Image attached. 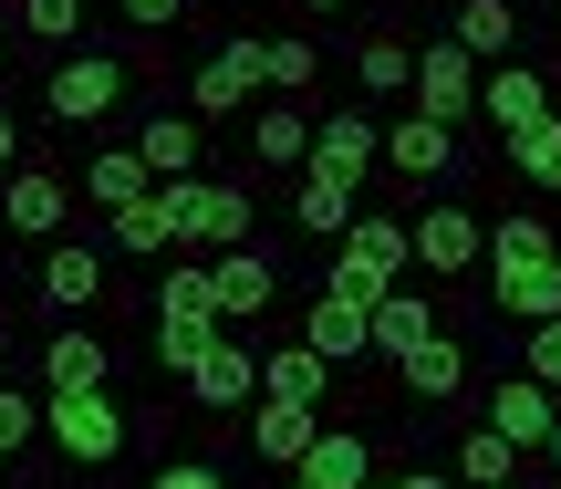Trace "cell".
Listing matches in <instances>:
<instances>
[{
	"label": "cell",
	"instance_id": "d6a6232c",
	"mask_svg": "<svg viewBox=\"0 0 561 489\" xmlns=\"http://www.w3.org/2000/svg\"><path fill=\"white\" fill-rule=\"evenodd\" d=\"M21 42H42V53H73L83 32H94V0H21Z\"/></svg>",
	"mask_w": 561,
	"mask_h": 489
},
{
	"label": "cell",
	"instance_id": "8992f818",
	"mask_svg": "<svg viewBox=\"0 0 561 489\" xmlns=\"http://www.w3.org/2000/svg\"><path fill=\"white\" fill-rule=\"evenodd\" d=\"M104 282H115V250H104V229H62V240H42L32 292H42V312H53V323H83V312L104 303Z\"/></svg>",
	"mask_w": 561,
	"mask_h": 489
},
{
	"label": "cell",
	"instance_id": "9a60e30c",
	"mask_svg": "<svg viewBox=\"0 0 561 489\" xmlns=\"http://www.w3.org/2000/svg\"><path fill=\"white\" fill-rule=\"evenodd\" d=\"M489 312L500 323H551L561 312V250H541V261H489Z\"/></svg>",
	"mask_w": 561,
	"mask_h": 489
},
{
	"label": "cell",
	"instance_id": "4dcf8cb0",
	"mask_svg": "<svg viewBox=\"0 0 561 489\" xmlns=\"http://www.w3.org/2000/svg\"><path fill=\"white\" fill-rule=\"evenodd\" d=\"M291 229L301 240H343V229H354V187L343 178H301L291 187Z\"/></svg>",
	"mask_w": 561,
	"mask_h": 489
},
{
	"label": "cell",
	"instance_id": "e0dca14e",
	"mask_svg": "<svg viewBox=\"0 0 561 489\" xmlns=\"http://www.w3.org/2000/svg\"><path fill=\"white\" fill-rule=\"evenodd\" d=\"M312 437H322V407H291V396H250V458H261V469L291 479Z\"/></svg>",
	"mask_w": 561,
	"mask_h": 489
},
{
	"label": "cell",
	"instance_id": "d4e9b609",
	"mask_svg": "<svg viewBox=\"0 0 561 489\" xmlns=\"http://www.w3.org/2000/svg\"><path fill=\"white\" fill-rule=\"evenodd\" d=\"M250 167H312V115H301V94H271L261 115H250Z\"/></svg>",
	"mask_w": 561,
	"mask_h": 489
},
{
	"label": "cell",
	"instance_id": "83f0119b",
	"mask_svg": "<svg viewBox=\"0 0 561 489\" xmlns=\"http://www.w3.org/2000/svg\"><path fill=\"white\" fill-rule=\"evenodd\" d=\"M73 187H83V198H94V208H136L146 187H157V167H146L136 146H94V157H83V178H73Z\"/></svg>",
	"mask_w": 561,
	"mask_h": 489
},
{
	"label": "cell",
	"instance_id": "1f68e13d",
	"mask_svg": "<svg viewBox=\"0 0 561 489\" xmlns=\"http://www.w3.org/2000/svg\"><path fill=\"white\" fill-rule=\"evenodd\" d=\"M312 83H322V42L271 32V42H261V94H312Z\"/></svg>",
	"mask_w": 561,
	"mask_h": 489
},
{
	"label": "cell",
	"instance_id": "f1b7e54d",
	"mask_svg": "<svg viewBox=\"0 0 561 489\" xmlns=\"http://www.w3.org/2000/svg\"><path fill=\"white\" fill-rule=\"evenodd\" d=\"M437 303H426V292H385V303H375V354H385V365H405V354H416V344H437Z\"/></svg>",
	"mask_w": 561,
	"mask_h": 489
},
{
	"label": "cell",
	"instance_id": "8d00e7d4",
	"mask_svg": "<svg viewBox=\"0 0 561 489\" xmlns=\"http://www.w3.org/2000/svg\"><path fill=\"white\" fill-rule=\"evenodd\" d=\"M520 375H541V386L561 396V312L551 323H520Z\"/></svg>",
	"mask_w": 561,
	"mask_h": 489
},
{
	"label": "cell",
	"instance_id": "836d02e7",
	"mask_svg": "<svg viewBox=\"0 0 561 489\" xmlns=\"http://www.w3.org/2000/svg\"><path fill=\"white\" fill-rule=\"evenodd\" d=\"M510 178L520 187H561V115H541V125H520V136H510Z\"/></svg>",
	"mask_w": 561,
	"mask_h": 489
},
{
	"label": "cell",
	"instance_id": "ffe728a7",
	"mask_svg": "<svg viewBox=\"0 0 561 489\" xmlns=\"http://www.w3.org/2000/svg\"><path fill=\"white\" fill-rule=\"evenodd\" d=\"M333 354L322 344H301V333H280V344H261V396H291V407H322L333 396Z\"/></svg>",
	"mask_w": 561,
	"mask_h": 489
},
{
	"label": "cell",
	"instance_id": "7402d4cb",
	"mask_svg": "<svg viewBox=\"0 0 561 489\" xmlns=\"http://www.w3.org/2000/svg\"><path fill=\"white\" fill-rule=\"evenodd\" d=\"M416 94V42L405 32H364L354 42V104H405Z\"/></svg>",
	"mask_w": 561,
	"mask_h": 489
},
{
	"label": "cell",
	"instance_id": "277c9868",
	"mask_svg": "<svg viewBox=\"0 0 561 489\" xmlns=\"http://www.w3.org/2000/svg\"><path fill=\"white\" fill-rule=\"evenodd\" d=\"M157 208L178 229V250H229V240H261V208H250L240 178H157Z\"/></svg>",
	"mask_w": 561,
	"mask_h": 489
},
{
	"label": "cell",
	"instance_id": "7dc6e473",
	"mask_svg": "<svg viewBox=\"0 0 561 489\" xmlns=\"http://www.w3.org/2000/svg\"><path fill=\"white\" fill-rule=\"evenodd\" d=\"M11 458H21V448H11V437H0V469H11Z\"/></svg>",
	"mask_w": 561,
	"mask_h": 489
},
{
	"label": "cell",
	"instance_id": "f35d334b",
	"mask_svg": "<svg viewBox=\"0 0 561 489\" xmlns=\"http://www.w3.org/2000/svg\"><path fill=\"white\" fill-rule=\"evenodd\" d=\"M0 437H11V448H32V437H42V396L32 386H0Z\"/></svg>",
	"mask_w": 561,
	"mask_h": 489
},
{
	"label": "cell",
	"instance_id": "5b68a950",
	"mask_svg": "<svg viewBox=\"0 0 561 489\" xmlns=\"http://www.w3.org/2000/svg\"><path fill=\"white\" fill-rule=\"evenodd\" d=\"M42 437L73 469H115L125 437H136V407H115V386H62V396H42Z\"/></svg>",
	"mask_w": 561,
	"mask_h": 489
},
{
	"label": "cell",
	"instance_id": "ac0fdd59",
	"mask_svg": "<svg viewBox=\"0 0 561 489\" xmlns=\"http://www.w3.org/2000/svg\"><path fill=\"white\" fill-rule=\"evenodd\" d=\"M62 386H115V344H104L94 323H53L42 333V396Z\"/></svg>",
	"mask_w": 561,
	"mask_h": 489
},
{
	"label": "cell",
	"instance_id": "603a6c76",
	"mask_svg": "<svg viewBox=\"0 0 561 489\" xmlns=\"http://www.w3.org/2000/svg\"><path fill=\"white\" fill-rule=\"evenodd\" d=\"M301 344H322L333 365H364V354H375V303H354V292H322V303L301 312Z\"/></svg>",
	"mask_w": 561,
	"mask_h": 489
},
{
	"label": "cell",
	"instance_id": "52a82bcc",
	"mask_svg": "<svg viewBox=\"0 0 561 489\" xmlns=\"http://www.w3.org/2000/svg\"><path fill=\"white\" fill-rule=\"evenodd\" d=\"M73 167H42V157H21L11 178H0V229H11V240H62V229H73Z\"/></svg>",
	"mask_w": 561,
	"mask_h": 489
},
{
	"label": "cell",
	"instance_id": "44dd1931",
	"mask_svg": "<svg viewBox=\"0 0 561 489\" xmlns=\"http://www.w3.org/2000/svg\"><path fill=\"white\" fill-rule=\"evenodd\" d=\"M136 157L157 167V178H198L208 167V125L187 115V104H157V115L136 125Z\"/></svg>",
	"mask_w": 561,
	"mask_h": 489
},
{
	"label": "cell",
	"instance_id": "d590c367",
	"mask_svg": "<svg viewBox=\"0 0 561 489\" xmlns=\"http://www.w3.org/2000/svg\"><path fill=\"white\" fill-rule=\"evenodd\" d=\"M541 250H561L541 208H500V219H489V261H541Z\"/></svg>",
	"mask_w": 561,
	"mask_h": 489
},
{
	"label": "cell",
	"instance_id": "ee69618b",
	"mask_svg": "<svg viewBox=\"0 0 561 489\" xmlns=\"http://www.w3.org/2000/svg\"><path fill=\"white\" fill-rule=\"evenodd\" d=\"M468 489H520V479H468Z\"/></svg>",
	"mask_w": 561,
	"mask_h": 489
},
{
	"label": "cell",
	"instance_id": "c3c4849f",
	"mask_svg": "<svg viewBox=\"0 0 561 489\" xmlns=\"http://www.w3.org/2000/svg\"><path fill=\"white\" fill-rule=\"evenodd\" d=\"M280 489H312V479H280Z\"/></svg>",
	"mask_w": 561,
	"mask_h": 489
},
{
	"label": "cell",
	"instance_id": "484cf974",
	"mask_svg": "<svg viewBox=\"0 0 561 489\" xmlns=\"http://www.w3.org/2000/svg\"><path fill=\"white\" fill-rule=\"evenodd\" d=\"M291 479H312V489H364V479H375V437H364V428H322L312 448H301Z\"/></svg>",
	"mask_w": 561,
	"mask_h": 489
},
{
	"label": "cell",
	"instance_id": "d6986e66",
	"mask_svg": "<svg viewBox=\"0 0 561 489\" xmlns=\"http://www.w3.org/2000/svg\"><path fill=\"white\" fill-rule=\"evenodd\" d=\"M208 282H219V312H229V323H261L271 292H280V271H271V250L229 240V250H208Z\"/></svg>",
	"mask_w": 561,
	"mask_h": 489
},
{
	"label": "cell",
	"instance_id": "5bb4252c",
	"mask_svg": "<svg viewBox=\"0 0 561 489\" xmlns=\"http://www.w3.org/2000/svg\"><path fill=\"white\" fill-rule=\"evenodd\" d=\"M385 167H396L405 187H426V178H458V125H437V115H416V104H405L396 125H385Z\"/></svg>",
	"mask_w": 561,
	"mask_h": 489
},
{
	"label": "cell",
	"instance_id": "74e56055",
	"mask_svg": "<svg viewBox=\"0 0 561 489\" xmlns=\"http://www.w3.org/2000/svg\"><path fill=\"white\" fill-rule=\"evenodd\" d=\"M187 11H198V0H115V21H125V32H136V42H157V32H178Z\"/></svg>",
	"mask_w": 561,
	"mask_h": 489
},
{
	"label": "cell",
	"instance_id": "7bdbcfd3",
	"mask_svg": "<svg viewBox=\"0 0 561 489\" xmlns=\"http://www.w3.org/2000/svg\"><path fill=\"white\" fill-rule=\"evenodd\" d=\"M291 11H312V21H343V11H354V0H291Z\"/></svg>",
	"mask_w": 561,
	"mask_h": 489
},
{
	"label": "cell",
	"instance_id": "7a4b0ae2",
	"mask_svg": "<svg viewBox=\"0 0 561 489\" xmlns=\"http://www.w3.org/2000/svg\"><path fill=\"white\" fill-rule=\"evenodd\" d=\"M405 271H416V229L385 219V208H354V229L333 240V261H322V292H354V303H385V292H405Z\"/></svg>",
	"mask_w": 561,
	"mask_h": 489
},
{
	"label": "cell",
	"instance_id": "b9f144b4",
	"mask_svg": "<svg viewBox=\"0 0 561 489\" xmlns=\"http://www.w3.org/2000/svg\"><path fill=\"white\" fill-rule=\"evenodd\" d=\"M11 167H21V115L0 104V178H11Z\"/></svg>",
	"mask_w": 561,
	"mask_h": 489
},
{
	"label": "cell",
	"instance_id": "cb8c5ba5",
	"mask_svg": "<svg viewBox=\"0 0 561 489\" xmlns=\"http://www.w3.org/2000/svg\"><path fill=\"white\" fill-rule=\"evenodd\" d=\"M396 386H405V407H458V396H468V344H458V333L416 344V354L396 365Z\"/></svg>",
	"mask_w": 561,
	"mask_h": 489
},
{
	"label": "cell",
	"instance_id": "bcb514c9",
	"mask_svg": "<svg viewBox=\"0 0 561 489\" xmlns=\"http://www.w3.org/2000/svg\"><path fill=\"white\" fill-rule=\"evenodd\" d=\"M0 62H11V21H0Z\"/></svg>",
	"mask_w": 561,
	"mask_h": 489
},
{
	"label": "cell",
	"instance_id": "f6af8a7d",
	"mask_svg": "<svg viewBox=\"0 0 561 489\" xmlns=\"http://www.w3.org/2000/svg\"><path fill=\"white\" fill-rule=\"evenodd\" d=\"M541 458H551V469H561V428H551V448H541Z\"/></svg>",
	"mask_w": 561,
	"mask_h": 489
},
{
	"label": "cell",
	"instance_id": "ba28073f",
	"mask_svg": "<svg viewBox=\"0 0 561 489\" xmlns=\"http://www.w3.org/2000/svg\"><path fill=\"white\" fill-rule=\"evenodd\" d=\"M479 73H489V62L468 53L458 32H426L416 42V94H405V104L437 115V125H468V115H479Z\"/></svg>",
	"mask_w": 561,
	"mask_h": 489
},
{
	"label": "cell",
	"instance_id": "f546056e",
	"mask_svg": "<svg viewBox=\"0 0 561 489\" xmlns=\"http://www.w3.org/2000/svg\"><path fill=\"white\" fill-rule=\"evenodd\" d=\"M104 250H136V261H167V250H178V229H167L157 187H146L136 208H104Z\"/></svg>",
	"mask_w": 561,
	"mask_h": 489
},
{
	"label": "cell",
	"instance_id": "9c48e42d",
	"mask_svg": "<svg viewBox=\"0 0 561 489\" xmlns=\"http://www.w3.org/2000/svg\"><path fill=\"white\" fill-rule=\"evenodd\" d=\"M375 167H385V115H375V104H333V115H312V167H301V178L364 187Z\"/></svg>",
	"mask_w": 561,
	"mask_h": 489
},
{
	"label": "cell",
	"instance_id": "4316f807",
	"mask_svg": "<svg viewBox=\"0 0 561 489\" xmlns=\"http://www.w3.org/2000/svg\"><path fill=\"white\" fill-rule=\"evenodd\" d=\"M447 32H458L479 62H510L520 53V0H447Z\"/></svg>",
	"mask_w": 561,
	"mask_h": 489
},
{
	"label": "cell",
	"instance_id": "ab89813d",
	"mask_svg": "<svg viewBox=\"0 0 561 489\" xmlns=\"http://www.w3.org/2000/svg\"><path fill=\"white\" fill-rule=\"evenodd\" d=\"M146 489H229V479H219V458H167Z\"/></svg>",
	"mask_w": 561,
	"mask_h": 489
},
{
	"label": "cell",
	"instance_id": "7c38bea8",
	"mask_svg": "<svg viewBox=\"0 0 561 489\" xmlns=\"http://www.w3.org/2000/svg\"><path fill=\"white\" fill-rule=\"evenodd\" d=\"M261 94V32H240V42H219V53L187 73V115L198 125H219V115H240V104Z\"/></svg>",
	"mask_w": 561,
	"mask_h": 489
},
{
	"label": "cell",
	"instance_id": "e575fe53",
	"mask_svg": "<svg viewBox=\"0 0 561 489\" xmlns=\"http://www.w3.org/2000/svg\"><path fill=\"white\" fill-rule=\"evenodd\" d=\"M468 479H520V448H510L489 417H468V437H458V489Z\"/></svg>",
	"mask_w": 561,
	"mask_h": 489
},
{
	"label": "cell",
	"instance_id": "4fadbf2b",
	"mask_svg": "<svg viewBox=\"0 0 561 489\" xmlns=\"http://www.w3.org/2000/svg\"><path fill=\"white\" fill-rule=\"evenodd\" d=\"M187 386V407H208V417H240L250 396H261V344H240V333H219V344L198 354V365L178 375Z\"/></svg>",
	"mask_w": 561,
	"mask_h": 489
},
{
	"label": "cell",
	"instance_id": "8fae6325",
	"mask_svg": "<svg viewBox=\"0 0 561 489\" xmlns=\"http://www.w3.org/2000/svg\"><path fill=\"white\" fill-rule=\"evenodd\" d=\"M479 417H489V428H500L520 458H541V448H551V428H561V396L541 386V375H520V365H510L500 386L479 396Z\"/></svg>",
	"mask_w": 561,
	"mask_h": 489
},
{
	"label": "cell",
	"instance_id": "3957f363",
	"mask_svg": "<svg viewBox=\"0 0 561 489\" xmlns=\"http://www.w3.org/2000/svg\"><path fill=\"white\" fill-rule=\"evenodd\" d=\"M219 333H229V312H219V282H208V250L198 261H167L157 271V365L187 375Z\"/></svg>",
	"mask_w": 561,
	"mask_h": 489
},
{
	"label": "cell",
	"instance_id": "60d3db41",
	"mask_svg": "<svg viewBox=\"0 0 561 489\" xmlns=\"http://www.w3.org/2000/svg\"><path fill=\"white\" fill-rule=\"evenodd\" d=\"M364 489H458V469H375Z\"/></svg>",
	"mask_w": 561,
	"mask_h": 489
},
{
	"label": "cell",
	"instance_id": "681fc988",
	"mask_svg": "<svg viewBox=\"0 0 561 489\" xmlns=\"http://www.w3.org/2000/svg\"><path fill=\"white\" fill-rule=\"evenodd\" d=\"M0 344H11V323H0Z\"/></svg>",
	"mask_w": 561,
	"mask_h": 489
},
{
	"label": "cell",
	"instance_id": "30bf717a",
	"mask_svg": "<svg viewBox=\"0 0 561 489\" xmlns=\"http://www.w3.org/2000/svg\"><path fill=\"white\" fill-rule=\"evenodd\" d=\"M405 229H416V271H426V282H468V271L489 261V219L458 208V198H426Z\"/></svg>",
	"mask_w": 561,
	"mask_h": 489
},
{
	"label": "cell",
	"instance_id": "2e32d148",
	"mask_svg": "<svg viewBox=\"0 0 561 489\" xmlns=\"http://www.w3.org/2000/svg\"><path fill=\"white\" fill-rule=\"evenodd\" d=\"M479 115L500 125V136L541 125V115H551V73H541V62H520V53H510V62H489V73H479Z\"/></svg>",
	"mask_w": 561,
	"mask_h": 489
},
{
	"label": "cell",
	"instance_id": "6da1fadb",
	"mask_svg": "<svg viewBox=\"0 0 561 489\" xmlns=\"http://www.w3.org/2000/svg\"><path fill=\"white\" fill-rule=\"evenodd\" d=\"M125 104H136V53H104V42L53 53V73H42V115L53 125H104Z\"/></svg>",
	"mask_w": 561,
	"mask_h": 489
}]
</instances>
